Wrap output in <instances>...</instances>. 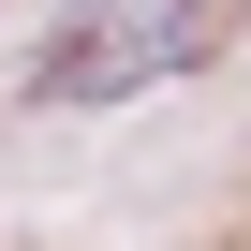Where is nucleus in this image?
I'll list each match as a JSON object with an SVG mask.
<instances>
[{"label":"nucleus","mask_w":251,"mask_h":251,"mask_svg":"<svg viewBox=\"0 0 251 251\" xmlns=\"http://www.w3.org/2000/svg\"><path fill=\"white\" fill-rule=\"evenodd\" d=\"M192 30H207V0H177V15H118V30H89V59H45V89H133V74H163V59H207Z\"/></svg>","instance_id":"obj_1"}]
</instances>
